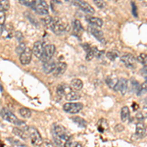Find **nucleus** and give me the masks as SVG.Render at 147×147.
Masks as SVG:
<instances>
[{"label":"nucleus","mask_w":147,"mask_h":147,"mask_svg":"<svg viewBox=\"0 0 147 147\" xmlns=\"http://www.w3.org/2000/svg\"><path fill=\"white\" fill-rule=\"evenodd\" d=\"M32 9H34L38 15H41V16L48 15V5H47V3L45 1H42V0L34 1Z\"/></svg>","instance_id":"obj_4"},{"label":"nucleus","mask_w":147,"mask_h":147,"mask_svg":"<svg viewBox=\"0 0 147 147\" xmlns=\"http://www.w3.org/2000/svg\"><path fill=\"white\" fill-rule=\"evenodd\" d=\"M73 27H74V30H75V32H77V34H80V32H82V30H84V28H82V23L80 22V20H75V21H74Z\"/></svg>","instance_id":"obj_27"},{"label":"nucleus","mask_w":147,"mask_h":147,"mask_svg":"<svg viewBox=\"0 0 147 147\" xmlns=\"http://www.w3.org/2000/svg\"><path fill=\"white\" fill-rule=\"evenodd\" d=\"M26 48H27V47L25 46V44H24V43L20 44V45L18 46V48H17V52H18V53L21 55V53H22V52L25 51V50H26Z\"/></svg>","instance_id":"obj_36"},{"label":"nucleus","mask_w":147,"mask_h":147,"mask_svg":"<svg viewBox=\"0 0 147 147\" xmlns=\"http://www.w3.org/2000/svg\"><path fill=\"white\" fill-rule=\"evenodd\" d=\"M20 2L24 5L30 7V8L32 9V7H34V1H28V0H20Z\"/></svg>","instance_id":"obj_34"},{"label":"nucleus","mask_w":147,"mask_h":147,"mask_svg":"<svg viewBox=\"0 0 147 147\" xmlns=\"http://www.w3.org/2000/svg\"><path fill=\"white\" fill-rule=\"evenodd\" d=\"M86 21L89 23V25L90 26H95V27H102V26H103V21H102L100 18L87 16Z\"/></svg>","instance_id":"obj_18"},{"label":"nucleus","mask_w":147,"mask_h":147,"mask_svg":"<svg viewBox=\"0 0 147 147\" xmlns=\"http://www.w3.org/2000/svg\"><path fill=\"white\" fill-rule=\"evenodd\" d=\"M51 30L54 34H63V32H66L70 30V26H69V23L64 19H58L55 18L54 20V23L51 27Z\"/></svg>","instance_id":"obj_2"},{"label":"nucleus","mask_w":147,"mask_h":147,"mask_svg":"<svg viewBox=\"0 0 147 147\" xmlns=\"http://www.w3.org/2000/svg\"><path fill=\"white\" fill-rule=\"evenodd\" d=\"M137 61L140 64H143L144 66L147 65V54L146 53H140L137 56Z\"/></svg>","instance_id":"obj_32"},{"label":"nucleus","mask_w":147,"mask_h":147,"mask_svg":"<svg viewBox=\"0 0 147 147\" xmlns=\"http://www.w3.org/2000/svg\"><path fill=\"white\" fill-rule=\"evenodd\" d=\"M54 53H55V45H53V44H47V45H45V47H44L43 54H42L40 60L43 63L48 62V61L51 60Z\"/></svg>","instance_id":"obj_6"},{"label":"nucleus","mask_w":147,"mask_h":147,"mask_svg":"<svg viewBox=\"0 0 147 147\" xmlns=\"http://www.w3.org/2000/svg\"><path fill=\"white\" fill-rule=\"evenodd\" d=\"M25 15L27 16V19L28 21H30V23L32 24L34 26H35V27H38L39 26V24H38V21L36 20V19L34 18V15H32L30 13H28V12H26L25 13Z\"/></svg>","instance_id":"obj_28"},{"label":"nucleus","mask_w":147,"mask_h":147,"mask_svg":"<svg viewBox=\"0 0 147 147\" xmlns=\"http://www.w3.org/2000/svg\"><path fill=\"white\" fill-rule=\"evenodd\" d=\"M19 114H20V116L24 118V119H28V118L32 117V111L26 107H22L19 109Z\"/></svg>","instance_id":"obj_23"},{"label":"nucleus","mask_w":147,"mask_h":147,"mask_svg":"<svg viewBox=\"0 0 147 147\" xmlns=\"http://www.w3.org/2000/svg\"><path fill=\"white\" fill-rule=\"evenodd\" d=\"M121 60H122V62L125 64V66L127 68L134 69L136 67V58L131 53H129V52L123 53L122 56H121Z\"/></svg>","instance_id":"obj_7"},{"label":"nucleus","mask_w":147,"mask_h":147,"mask_svg":"<svg viewBox=\"0 0 147 147\" xmlns=\"http://www.w3.org/2000/svg\"><path fill=\"white\" fill-rule=\"evenodd\" d=\"M52 132H53V136H63L65 134H68L67 129L62 125H59V124H54L52 125Z\"/></svg>","instance_id":"obj_12"},{"label":"nucleus","mask_w":147,"mask_h":147,"mask_svg":"<svg viewBox=\"0 0 147 147\" xmlns=\"http://www.w3.org/2000/svg\"><path fill=\"white\" fill-rule=\"evenodd\" d=\"M44 44L42 41H35L34 43V46H32V54L36 57V58L40 59L43 54V50H44Z\"/></svg>","instance_id":"obj_8"},{"label":"nucleus","mask_w":147,"mask_h":147,"mask_svg":"<svg viewBox=\"0 0 147 147\" xmlns=\"http://www.w3.org/2000/svg\"><path fill=\"white\" fill-rule=\"evenodd\" d=\"M129 109L127 106H124L121 110V120L123 122H127V119L129 118Z\"/></svg>","instance_id":"obj_25"},{"label":"nucleus","mask_w":147,"mask_h":147,"mask_svg":"<svg viewBox=\"0 0 147 147\" xmlns=\"http://www.w3.org/2000/svg\"><path fill=\"white\" fill-rule=\"evenodd\" d=\"M66 69H67V64L65 62H59L56 64V68L55 70H54L53 72V75L55 76V77H59V76L63 75L64 73H65Z\"/></svg>","instance_id":"obj_14"},{"label":"nucleus","mask_w":147,"mask_h":147,"mask_svg":"<svg viewBox=\"0 0 147 147\" xmlns=\"http://www.w3.org/2000/svg\"><path fill=\"white\" fill-rule=\"evenodd\" d=\"M131 6H132V12H134V17H137V13H136V4L132 2L131 3Z\"/></svg>","instance_id":"obj_37"},{"label":"nucleus","mask_w":147,"mask_h":147,"mask_svg":"<svg viewBox=\"0 0 147 147\" xmlns=\"http://www.w3.org/2000/svg\"><path fill=\"white\" fill-rule=\"evenodd\" d=\"M107 56L109 57V58L112 59V60H114V59H115L116 57H117V53H116V54H113L112 52H108V53H107Z\"/></svg>","instance_id":"obj_38"},{"label":"nucleus","mask_w":147,"mask_h":147,"mask_svg":"<svg viewBox=\"0 0 147 147\" xmlns=\"http://www.w3.org/2000/svg\"><path fill=\"white\" fill-rule=\"evenodd\" d=\"M86 49V60L90 61L94 57L96 56V54L98 53V50L96 49V47H89V48H85Z\"/></svg>","instance_id":"obj_21"},{"label":"nucleus","mask_w":147,"mask_h":147,"mask_svg":"<svg viewBox=\"0 0 147 147\" xmlns=\"http://www.w3.org/2000/svg\"><path fill=\"white\" fill-rule=\"evenodd\" d=\"M115 129H117V130H119V131H121V130L124 129V127H123L122 125H117V127H115Z\"/></svg>","instance_id":"obj_40"},{"label":"nucleus","mask_w":147,"mask_h":147,"mask_svg":"<svg viewBox=\"0 0 147 147\" xmlns=\"http://www.w3.org/2000/svg\"><path fill=\"white\" fill-rule=\"evenodd\" d=\"M84 108V105L80 102H77V103H65L63 105V110L67 113H70V114H77L79 113L82 109Z\"/></svg>","instance_id":"obj_5"},{"label":"nucleus","mask_w":147,"mask_h":147,"mask_svg":"<svg viewBox=\"0 0 147 147\" xmlns=\"http://www.w3.org/2000/svg\"><path fill=\"white\" fill-rule=\"evenodd\" d=\"M141 73L143 74V75H147V65L143 67V69L141 70Z\"/></svg>","instance_id":"obj_41"},{"label":"nucleus","mask_w":147,"mask_h":147,"mask_svg":"<svg viewBox=\"0 0 147 147\" xmlns=\"http://www.w3.org/2000/svg\"><path fill=\"white\" fill-rule=\"evenodd\" d=\"M65 98L68 101H77L80 98V95L79 93H77V91L75 90H71L67 95L65 96Z\"/></svg>","instance_id":"obj_24"},{"label":"nucleus","mask_w":147,"mask_h":147,"mask_svg":"<svg viewBox=\"0 0 147 147\" xmlns=\"http://www.w3.org/2000/svg\"><path fill=\"white\" fill-rule=\"evenodd\" d=\"M13 132H14V134H16V136H19L20 138H22L23 140H27L28 138V136L27 132L25 131V129H19V127H14Z\"/></svg>","instance_id":"obj_20"},{"label":"nucleus","mask_w":147,"mask_h":147,"mask_svg":"<svg viewBox=\"0 0 147 147\" xmlns=\"http://www.w3.org/2000/svg\"><path fill=\"white\" fill-rule=\"evenodd\" d=\"M0 115L2 116V118H3L4 120H6L7 122L11 123V124H13L15 125H22L25 124L23 121L19 120L12 111L8 110V109H6V108H3L0 111Z\"/></svg>","instance_id":"obj_3"},{"label":"nucleus","mask_w":147,"mask_h":147,"mask_svg":"<svg viewBox=\"0 0 147 147\" xmlns=\"http://www.w3.org/2000/svg\"><path fill=\"white\" fill-rule=\"evenodd\" d=\"M115 90L121 92V94H123V95L125 94V92H127V79H124V78L120 79L117 85H116V87H115Z\"/></svg>","instance_id":"obj_11"},{"label":"nucleus","mask_w":147,"mask_h":147,"mask_svg":"<svg viewBox=\"0 0 147 147\" xmlns=\"http://www.w3.org/2000/svg\"><path fill=\"white\" fill-rule=\"evenodd\" d=\"M32 50L30 48H26V50L20 55V62L22 65H28L32 61Z\"/></svg>","instance_id":"obj_10"},{"label":"nucleus","mask_w":147,"mask_h":147,"mask_svg":"<svg viewBox=\"0 0 147 147\" xmlns=\"http://www.w3.org/2000/svg\"><path fill=\"white\" fill-rule=\"evenodd\" d=\"M0 11H4V10H3V6H2L1 1H0Z\"/></svg>","instance_id":"obj_42"},{"label":"nucleus","mask_w":147,"mask_h":147,"mask_svg":"<svg viewBox=\"0 0 147 147\" xmlns=\"http://www.w3.org/2000/svg\"><path fill=\"white\" fill-rule=\"evenodd\" d=\"M71 90H73L72 87H70L69 85L67 84H60L57 86V95L58 96H61L62 95H67V94L70 92Z\"/></svg>","instance_id":"obj_16"},{"label":"nucleus","mask_w":147,"mask_h":147,"mask_svg":"<svg viewBox=\"0 0 147 147\" xmlns=\"http://www.w3.org/2000/svg\"><path fill=\"white\" fill-rule=\"evenodd\" d=\"M54 20H55V18L51 17V16H49V15H47L46 17H44V18L41 19V21H42V23L44 24V26L47 27V28H50L52 27V25H53Z\"/></svg>","instance_id":"obj_26"},{"label":"nucleus","mask_w":147,"mask_h":147,"mask_svg":"<svg viewBox=\"0 0 147 147\" xmlns=\"http://www.w3.org/2000/svg\"><path fill=\"white\" fill-rule=\"evenodd\" d=\"M147 93V82H143L139 85V88L137 90V95H142V94Z\"/></svg>","instance_id":"obj_31"},{"label":"nucleus","mask_w":147,"mask_h":147,"mask_svg":"<svg viewBox=\"0 0 147 147\" xmlns=\"http://www.w3.org/2000/svg\"><path fill=\"white\" fill-rule=\"evenodd\" d=\"M71 147H84V146H82L80 142H74L72 145H71Z\"/></svg>","instance_id":"obj_39"},{"label":"nucleus","mask_w":147,"mask_h":147,"mask_svg":"<svg viewBox=\"0 0 147 147\" xmlns=\"http://www.w3.org/2000/svg\"><path fill=\"white\" fill-rule=\"evenodd\" d=\"M84 86V84L80 79H74L72 82H71V87L75 90H80Z\"/></svg>","instance_id":"obj_22"},{"label":"nucleus","mask_w":147,"mask_h":147,"mask_svg":"<svg viewBox=\"0 0 147 147\" xmlns=\"http://www.w3.org/2000/svg\"><path fill=\"white\" fill-rule=\"evenodd\" d=\"M94 4H95V5L100 9L105 8L106 5H107L105 1H99V0H94Z\"/></svg>","instance_id":"obj_33"},{"label":"nucleus","mask_w":147,"mask_h":147,"mask_svg":"<svg viewBox=\"0 0 147 147\" xmlns=\"http://www.w3.org/2000/svg\"><path fill=\"white\" fill-rule=\"evenodd\" d=\"M5 18H6L5 11H0V27L5 22Z\"/></svg>","instance_id":"obj_35"},{"label":"nucleus","mask_w":147,"mask_h":147,"mask_svg":"<svg viewBox=\"0 0 147 147\" xmlns=\"http://www.w3.org/2000/svg\"><path fill=\"white\" fill-rule=\"evenodd\" d=\"M72 120L75 123H77V124L79 125L80 127H86V125H87L86 122H85V121L82 119V118H80V117H73Z\"/></svg>","instance_id":"obj_30"},{"label":"nucleus","mask_w":147,"mask_h":147,"mask_svg":"<svg viewBox=\"0 0 147 147\" xmlns=\"http://www.w3.org/2000/svg\"><path fill=\"white\" fill-rule=\"evenodd\" d=\"M136 134L139 138H143L146 134V127L143 123H137L136 129Z\"/></svg>","instance_id":"obj_17"},{"label":"nucleus","mask_w":147,"mask_h":147,"mask_svg":"<svg viewBox=\"0 0 147 147\" xmlns=\"http://www.w3.org/2000/svg\"><path fill=\"white\" fill-rule=\"evenodd\" d=\"M25 131L28 134V137H30L32 144L34 146H39L42 144V137L40 136L39 131L35 129L34 127H26Z\"/></svg>","instance_id":"obj_1"},{"label":"nucleus","mask_w":147,"mask_h":147,"mask_svg":"<svg viewBox=\"0 0 147 147\" xmlns=\"http://www.w3.org/2000/svg\"><path fill=\"white\" fill-rule=\"evenodd\" d=\"M73 3L76 6H78L79 8L82 9V11H84L85 13L88 14H93L94 13V9L92 8V6L90 4H88L85 1H82V0H78V1H73Z\"/></svg>","instance_id":"obj_9"},{"label":"nucleus","mask_w":147,"mask_h":147,"mask_svg":"<svg viewBox=\"0 0 147 147\" xmlns=\"http://www.w3.org/2000/svg\"><path fill=\"white\" fill-rule=\"evenodd\" d=\"M88 30L92 35H94V36L99 40V41L102 42V43H105V38H104L103 32H102L101 30H97V28H92L91 26L88 28Z\"/></svg>","instance_id":"obj_15"},{"label":"nucleus","mask_w":147,"mask_h":147,"mask_svg":"<svg viewBox=\"0 0 147 147\" xmlns=\"http://www.w3.org/2000/svg\"><path fill=\"white\" fill-rule=\"evenodd\" d=\"M55 68H56V63L54 62L53 60H50L46 63H43V65H42V71L45 74H47V75L53 73Z\"/></svg>","instance_id":"obj_13"},{"label":"nucleus","mask_w":147,"mask_h":147,"mask_svg":"<svg viewBox=\"0 0 147 147\" xmlns=\"http://www.w3.org/2000/svg\"><path fill=\"white\" fill-rule=\"evenodd\" d=\"M118 82H119V80H118L117 77H115V76H109V77L106 78V84H108V86L110 87V88L115 89Z\"/></svg>","instance_id":"obj_19"},{"label":"nucleus","mask_w":147,"mask_h":147,"mask_svg":"<svg viewBox=\"0 0 147 147\" xmlns=\"http://www.w3.org/2000/svg\"><path fill=\"white\" fill-rule=\"evenodd\" d=\"M9 142H10V144L14 146H18V147H26V144H24L23 142H21L20 140H18V139H15L13 138V137H9L8 139H7Z\"/></svg>","instance_id":"obj_29"}]
</instances>
